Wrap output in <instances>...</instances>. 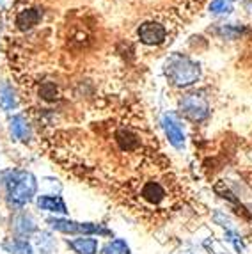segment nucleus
Returning <instances> with one entry per match:
<instances>
[{"label":"nucleus","instance_id":"19","mask_svg":"<svg viewBox=\"0 0 252 254\" xmlns=\"http://www.w3.org/2000/svg\"><path fill=\"white\" fill-rule=\"evenodd\" d=\"M210 11L213 14H229L233 13V7L224 0H213L210 4Z\"/></svg>","mask_w":252,"mask_h":254},{"label":"nucleus","instance_id":"10","mask_svg":"<svg viewBox=\"0 0 252 254\" xmlns=\"http://www.w3.org/2000/svg\"><path fill=\"white\" fill-rule=\"evenodd\" d=\"M41 9H23L16 14V27L20 30H29L41 21Z\"/></svg>","mask_w":252,"mask_h":254},{"label":"nucleus","instance_id":"13","mask_svg":"<svg viewBox=\"0 0 252 254\" xmlns=\"http://www.w3.org/2000/svg\"><path fill=\"white\" fill-rule=\"evenodd\" d=\"M67 246L73 253L76 254H96L98 253V240L96 238H75V240H69Z\"/></svg>","mask_w":252,"mask_h":254},{"label":"nucleus","instance_id":"14","mask_svg":"<svg viewBox=\"0 0 252 254\" xmlns=\"http://www.w3.org/2000/svg\"><path fill=\"white\" fill-rule=\"evenodd\" d=\"M4 249L11 254H32V246L21 238H11L4 242Z\"/></svg>","mask_w":252,"mask_h":254},{"label":"nucleus","instance_id":"15","mask_svg":"<svg viewBox=\"0 0 252 254\" xmlns=\"http://www.w3.org/2000/svg\"><path fill=\"white\" fill-rule=\"evenodd\" d=\"M116 137H118V142L121 144V148L126 149V151H131V149H135L137 146H139V139H137V135H133V133L128 131V130L118 131Z\"/></svg>","mask_w":252,"mask_h":254},{"label":"nucleus","instance_id":"3","mask_svg":"<svg viewBox=\"0 0 252 254\" xmlns=\"http://www.w3.org/2000/svg\"><path fill=\"white\" fill-rule=\"evenodd\" d=\"M180 112L192 123H202L210 116V103L202 94L189 93L180 100Z\"/></svg>","mask_w":252,"mask_h":254},{"label":"nucleus","instance_id":"7","mask_svg":"<svg viewBox=\"0 0 252 254\" xmlns=\"http://www.w3.org/2000/svg\"><path fill=\"white\" fill-rule=\"evenodd\" d=\"M140 197L146 203L153 204V206H158L167 197V190H165L164 185L160 182H146L142 185V189H140Z\"/></svg>","mask_w":252,"mask_h":254},{"label":"nucleus","instance_id":"16","mask_svg":"<svg viewBox=\"0 0 252 254\" xmlns=\"http://www.w3.org/2000/svg\"><path fill=\"white\" fill-rule=\"evenodd\" d=\"M103 254H130V247H128V244L125 240L116 238V240L109 242L103 247Z\"/></svg>","mask_w":252,"mask_h":254},{"label":"nucleus","instance_id":"11","mask_svg":"<svg viewBox=\"0 0 252 254\" xmlns=\"http://www.w3.org/2000/svg\"><path fill=\"white\" fill-rule=\"evenodd\" d=\"M38 206L45 212H54V213H66L67 206L63 201L61 195H39L38 197Z\"/></svg>","mask_w":252,"mask_h":254},{"label":"nucleus","instance_id":"12","mask_svg":"<svg viewBox=\"0 0 252 254\" xmlns=\"http://www.w3.org/2000/svg\"><path fill=\"white\" fill-rule=\"evenodd\" d=\"M18 107V98L16 91L13 89V85L9 82H2L0 84V109L5 112H11Z\"/></svg>","mask_w":252,"mask_h":254},{"label":"nucleus","instance_id":"2","mask_svg":"<svg viewBox=\"0 0 252 254\" xmlns=\"http://www.w3.org/2000/svg\"><path fill=\"white\" fill-rule=\"evenodd\" d=\"M164 71L167 80L176 87H190L201 78V66L183 54L171 55L165 61Z\"/></svg>","mask_w":252,"mask_h":254},{"label":"nucleus","instance_id":"20","mask_svg":"<svg viewBox=\"0 0 252 254\" xmlns=\"http://www.w3.org/2000/svg\"><path fill=\"white\" fill-rule=\"evenodd\" d=\"M224 2H227V4H229V2H236V0H224Z\"/></svg>","mask_w":252,"mask_h":254},{"label":"nucleus","instance_id":"9","mask_svg":"<svg viewBox=\"0 0 252 254\" xmlns=\"http://www.w3.org/2000/svg\"><path fill=\"white\" fill-rule=\"evenodd\" d=\"M9 131H11V135L18 140L30 139V125L21 114H16L9 119Z\"/></svg>","mask_w":252,"mask_h":254},{"label":"nucleus","instance_id":"5","mask_svg":"<svg viewBox=\"0 0 252 254\" xmlns=\"http://www.w3.org/2000/svg\"><path fill=\"white\" fill-rule=\"evenodd\" d=\"M137 36H139L140 43H144L147 47H158L167 38V30L158 21H144L137 29Z\"/></svg>","mask_w":252,"mask_h":254},{"label":"nucleus","instance_id":"8","mask_svg":"<svg viewBox=\"0 0 252 254\" xmlns=\"http://www.w3.org/2000/svg\"><path fill=\"white\" fill-rule=\"evenodd\" d=\"M38 229L36 220L29 212H20L18 215L13 217V231L20 237H29Z\"/></svg>","mask_w":252,"mask_h":254},{"label":"nucleus","instance_id":"18","mask_svg":"<svg viewBox=\"0 0 252 254\" xmlns=\"http://www.w3.org/2000/svg\"><path fill=\"white\" fill-rule=\"evenodd\" d=\"M38 247L41 251V254H50L55 247V240L48 233H41L38 238Z\"/></svg>","mask_w":252,"mask_h":254},{"label":"nucleus","instance_id":"1","mask_svg":"<svg viewBox=\"0 0 252 254\" xmlns=\"http://www.w3.org/2000/svg\"><path fill=\"white\" fill-rule=\"evenodd\" d=\"M0 180H2V185L5 187L9 204L14 208H21L27 203H30L36 195V190H38V182L29 171H4Z\"/></svg>","mask_w":252,"mask_h":254},{"label":"nucleus","instance_id":"17","mask_svg":"<svg viewBox=\"0 0 252 254\" xmlns=\"http://www.w3.org/2000/svg\"><path fill=\"white\" fill-rule=\"evenodd\" d=\"M220 38L224 39H236L242 32H244V27H238V25H220L219 29L215 30Z\"/></svg>","mask_w":252,"mask_h":254},{"label":"nucleus","instance_id":"4","mask_svg":"<svg viewBox=\"0 0 252 254\" xmlns=\"http://www.w3.org/2000/svg\"><path fill=\"white\" fill-rule=\"evenodd\" d=\"M48 224L55 231L69 235H110L107 228L101 224H93V222H76V220L67 219H48Z\"/></svg>","mask_w":252,"mask_h":254},{"label":"nucleus","instance_id":"6","mask_svg":"<svg viewBox=\"0 0 252 254\" xmlns=\"http://www.w3.org/2000/svg\"><path fill=\"white\" fill-rule=\"evenodd\" d=\"M162 127H164L165 137H167L169 144L176 149H181L185 146V131L183 127L178 121V118L174 114H165L162 118Z\"/></svg>","mask_w":252,"mask_h":254}]
</instances>
